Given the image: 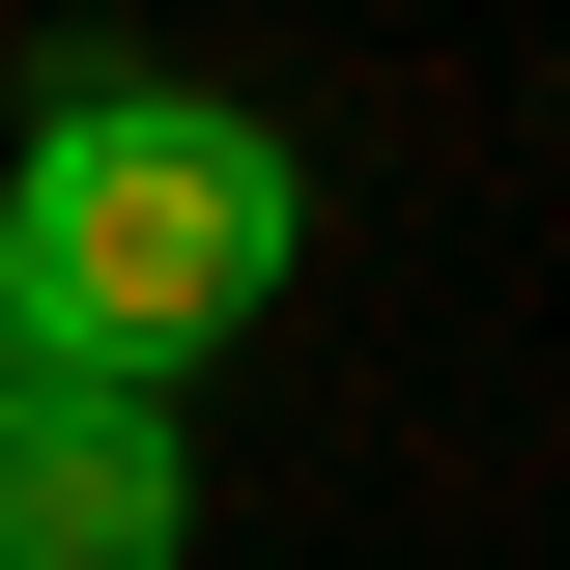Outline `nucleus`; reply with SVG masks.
Here are the masks:
<instances>
[{
  "label": "nucleus",
  "mask_w": 570,
  "mask_h": 570,
  "mask_svg": "<svg viewBox=\"0 0 570 570\" xmlns=\"http://www.w3.org/2000/svg\"><path fill=\"white\" fill-rule=\"evenodd\" d=\"M285 228H314V200H285V142H257V115H200V86H115V58H86L58 115H29L0 285L58 314V371H142V400H171V343H228V314H257Z\"/></svg>",
  "instance_id": "f257e3e1"
},
{
  "label": "nucleus",
  "mask_w": 570,
  "mask_h": 570,
  "mask_svg": "<svg viewBox=\"0 0 570 570\" xmlns=\"http://www.w3.org/2000/svg\"><path fill=\"white\" fill-rule=\"evenodd\" d=\"M171 513H200V456H171L142 371H29L0 400V570H171Z\"/></svg>",
  "instance_id": "f03ea898"
}]
</instances>
